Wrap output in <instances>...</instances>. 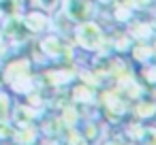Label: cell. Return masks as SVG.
<instances>
[{
    "mask_svg": "<svg viewBox=\"0 0 156 145\" xmlns=\"http://www.w3.org/2000/svg\"><path fill=\"white\" fill-rule=\"evenodd\" d=\"M75 39H77V45L79 47H83L86 51H98L103 45H105V36H103V30L94 24V22H90V19H86V22H79L75 28Z\"/></svg>",
    "mask_w": 156,
    "mask_h": 145,
    "instance_id": "6da1fadb",
    "label": "cell"
},
{
    "mask_svg": "<svg viewBox=\"0 0 156 145\" xmlns=\"http://www.w3.org/2000/svg\"><path fill=\"white\" fill-rule=\"evenodd\" d=\"M64 7H66V15L71 22H86L92 17L94 7H92V0H64Z\"/></svg>",
    "mask_w": 156,
    "mask_h": 145,
    "instance_id": "7a4b0ae2",
    "label": "cell"
},
{
    "mask_svg": "<svg viewBox=\"0 0 156 145\" xmlns=\"http://www.w3.org/2000/svg\"><path fill=\"white\" fill-rule=\"evenodd\" d=\"M43 49H45V54L47 56H51V58H60V56H71V45L66 43V41H62V39H56V36H51V39H47L45 43H43Z\"/></svg>",
    "mask_w": 156,
    "mask_h": 145,
    "instance_id": "3957f363",
    "label": "cell"
},
{
    "mask_svg": "<svg viewBox=\"0 0 156 145\" xmlns=\"http://www.w3.org/2000/svg\"><path fill=\"white\" fill-rule=\"evenodd\" d=\"M135 113L139 115V117H143V119H147V117H154L156 115V100L154 98H141L139 102H137V109H135Z\"/></svg>",
    "mask_w": 156,
    "mask_h": 145,
    "instance_id": "277c9868",
    "label": "cell"
},
{
    "mask_svg": "<svg viewBox=\"0 0 156 145\" xmlns=\"http://www.w3.org/2000/svg\"><path fill=\"white\" fill-rule=\"evenodd\" d=\"M133 56H135V60H139V62H143V64H150V60L154 58L152 47H150L147 43H137V45L133 47Z\"/></svg>",
    "mask_w": 156,
    "mask_h": 145,
    "instance_id": "5b68a950",
    "label": "cell"
},
{
    "mask_svg": "<svg viewBox=\"0 0 156 145\" xmlns=\"http://www.w3.org/2000/svg\"><path fill=\"white\" fill-rule=\"evenodd\" d=\"M73 100L75 102H92L94 100V88L90 85H79L77 90H73Z\"/></svg>",
    "mask_w": 156,
    "mask_h": 145,
    "instance_id": "8992f818",
    "label": "cell"
},
{
    "mask_svg": "<svg viewBox=\"0 0 156 145\" xmlns=\"http://www.w3.org/2000/svg\"><path fill=\"white\" fill-rule=\"evenodd\" d=\"M137 143H141V145H156V128H143Z\"/></svg>",
    "mask_w": 156,
    "mask_h": 145,
    "instance_id": "52a82bcc",
    "label": "cell"
},
{
    "mask_svg": "<svg viewBox=\"0 0 156 145\" xmlns=\"http://www.w3.org/2000/svg\"><path fill=\"white\" fill-rule=\"evenodd\" d=\"M115 19L118 22H128L130 19V11L126 7H115Z\"/></svg>",
    "mask_w": 156,
    "mask_h": 145,
    "instance_id": "ba28073f",
    "label": "cell"
},
{
    "mask_svg": "<svg viewBox=\"0 0 156 145\" xmlns=\"http://www.w3.org/2000/svg\"><path fill=\"white\" fill-rule=\"evenodd\" d=\"M150 2H152V0H130L133 7H147Z\"/></svg>",
    "mask_w": 156,
    "mask_h": 145,
    "instance_id": "9c48e42d",
    "label": "cell"
},
{
    "mask_svg": "<svg viewBox=\"0 0 156 145\" xmlns=\"http://www.w3.org/2000/svg\"><path fill=\"white\" fill-rule=\"evenodd\" d=\"M56 2H58V0H41V5H43L45 9H51V7H54Z\"/></svg>",
    "mask_w": 156,
    "mask_h": 145,
    "instance_id": "30bf717a",
    "label": "cell"
},
{
    "mask_svg": "<svg viewBox=\"0 0 156 145\" xmlns=\"http://www.w3.org/2000/svg\"><path fill=\"white\" fill-rule=\"evenodd\" d=\"M105 145H126V143H120V141H107Z\"/></svg>",
    "mask_w": 156,
    "mask_h": 145,
    "instance_id": "8fae6325",
    "label": "cell"
},
{
    "mask_svg": "<svg viewBox=\"0 0 156 145\" xmlns=\"http://www.w3.org/2000/svg\"><path fill=\"white\" fill-rule=\"evenodd\" d=\"M152 98H154V100H156V81H154V83H152Z\"/></svg>",
    "mask_w": 156,
    "mask_h": 145,
    "instance_id": "7c38bea8",
    "label": "cell"
}]
</instances>
